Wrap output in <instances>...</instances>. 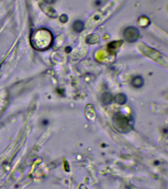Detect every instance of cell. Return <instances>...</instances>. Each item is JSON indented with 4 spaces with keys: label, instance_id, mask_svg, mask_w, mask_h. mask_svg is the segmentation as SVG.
<instances>
[{
    "label": "cell",
    "instance_id": "9",
    "mask_svg": "<svg viewBox=\"0 0 168 189\" xmlns=\"http://www.w3.org/2000/svg\"><path fill=\"white\" fill-rule=\"evenodd\" d=\"M121 45L120 43H118V42H113L112 43H110V45H108V48H110V50H111V51H113L114 49H116L117 47H119Z\"/></svg>",
    "mask_w": 168,
    "mask_h": 189
},
{
    "label": "cell",
    "instance_id": "7",
    "mask_svg": "<svg viewBox=\"0 0 168 189\" xmlns=\"http://www.w3.org/2000/svg\"><path fill=\"white\" fill-rule=\"evenodd\" d=\"M84 25L82 22L79 20H77L74 22L73 24V28L77 32H80L83 29Z\"/></svg>",
    "mask_w": 168,
    "mask_h": 189
},
{
    "label": "cell",
    "instance_id": "4",
    "mask_svg": "<svg viewBox=\"0 0 168 189\" xmlns=\"http://www.w3.org/2000/svg\"><path fill=\"white\" fill-rule=\"evenodd\" d=\"M124 39L129 42H134L137 40L139 36L138 30L135 27H130L126 28L123 32Z\"/></svg>",
    "mask_w": 168,
    "mask_h": 189
},
{
    "label": "cell",
    "instance_id": "8",
    "mask_svg": "<svg viewBox=\"0 0 168 189\" xmlns=\"http://www.w3.org/2000/svg\"><path fill=\"white\" fill-rule=\"evenodd\" d=\"M113 96L110 93H106L103 96L102 101L105 105H108L111 103L113 100Z\"/></svg>",
    "mask_w": 168,
    "mask_h": 189
},
{
    "label": "cell",
    "instance_id": "2",
    "mask_svg": "<svg viewBox=\"0 0 168 189\" xmlns=\"http://www.w3.org/2000/svg\"><path fill=\"white\" fill-rule=\"evenodd\" d=\"M115 2H112L110 4H108V5L94 13L87 22V27H91L93 26L102 23L103 21L105 20L108 16H110L116 6V4L114 3Z\"/></svg>",
    "mask_w": 168,
    "mask_h": 189
},
{
    "label": "cell",
    "instance_id": "6",
    "mask_svg": "<svg viewBox=\"0 0 168 189\" xmlns=\"http://www.w3.org/2000/svg\"><path fill=\"white\" fill-rule=\"evenodd\" d=\"M114 101L116 103L120 104V105L124 104L126 103L127 101V98L126 96L122 94H118L117 95H116V97H114Z\"/></svg>",
    "mask_w": 168,
    "mask_h": 189
},
{
    "label": "cell",
    "instance_id": "1",
    "mask_svg": "<svg viewBox=\"0 0 168 189\" xmlns=\"http://www.w3.org/2000/svg\"><path fill=\"white\" fill-rule=\"evenodd\" d=\"M31 40L35 48L39 50H44L47 49L51 45L52 35L47 30H39L33 35Z\"/></svg>",
    "mask_w": 168,
    "mask_h": 189
},
{
    "label": "cell",
    "instance_id": "5",
    "mask_svg": "<svg viewBox=\"0 0 168 189\" xmlns=\"http://www.w3.org/2000/svg\"><path fill=\"white\" fill-rule=\"evenodd\" d=\"M143 79L141 76H137L135 77L132 80V84L133 85V86H134L135 87L139 88L141 87L143 84Z\"/></svg>",
    "mask_w": 168,
    "mask_h": 189
},
{
    "label": "cell",
    "instance_id": "3",
    "mask_svg": "<svg viewBox=\"0 0 168 189\" xmlns=\"http://www.w3.org/2000/svg\"><path fill=\"white\" fill-rule=\"evenodd\" d=\"M113 122L114 127L121 132L127 133L132 129L131 120L122 114H116L113 117Z\"/></svg>",
    "mask_w": 168,
    "mask_h": 189
}]
</instances>
